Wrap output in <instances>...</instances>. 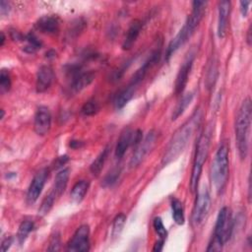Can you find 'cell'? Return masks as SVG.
Wrapping results in <instances>:
<instances>
[{"label":"cell","mask_w":252,"mask_h":252,"mask_svg":"<svg viewBox=\"0 0 252 252\" xmlns=\"http://www.w3.org/2000/svg\"><path fill=\"white\" fill-rule=\"evenodd\" d=\"M201 113L200 111L196 110L194 114L188 119L185 123H183L180 127L175 132L173 135L169 145H167L163 157H162V164L167 165L172 162L176 161L180 154L184 151L188 141L190 140L191 136L194 133L197 126L200 123Z\"/></svg>","instance_id":"1"},{"label":"cell","mask_w":252,"mask_h":252,"mask_svg":"<svg viewBox=\"0 0 252 252\" xmlns=\"http://www.w3.org/2000/svg\"><path fill=\"white\" fill-rule=\"evenodd\" d=\"M205 1H194L192 3V12L187 18L184 26L180 31V33L172 39L166 50V58L169 59L180 48H181L186 41L194 34L196 28L200 24L206 10Z\"/></svg>","instance_id":"2"},{"label":"cell","mask_w":252,"mask_h":252,"mask_svg":"<svg viewBox=\"0 0 252 252\" xmlns=\"http://www.w3.org/2000/svg\"><path fill=\"white\" fill-rule=\"evenodd\" d=\"M251 117L252 106L250 99L247 98L242 102L235 120V141L241 160H245L248 154Z\"/></svg>","instance_id":"3"},{"label":"cell","mask_w":252,"mask_h":252,"mask_svg":"<svg viewBox=\"0 0 252 252\" xmlns=\"http://www.w3.org/2000/svg\"><path fill=\"white\" fill-rule=\"evenodd\" d=\"M229 154V146L226 142H224L219 147L212 164V180L218 192H221L228 182L230 169Z\"/></svg>","instance_id":"4"},{"label":"cell","mask_w":252,"mask_h":252,"mask_svg":"<svg viewBox=\"0 0 252 252\" xmlns=\"http://www.w3.org/2000/svg\"><path fill=\"white\" fill-rule=\"evenodd\" d=\"M209 150H210V135L205 132L199 137L196 145V151H195V156L193 161L190 185H189L192 193H194L197 190L198 183L203 170V165L209 155Z\"/></svg>","instance_id":"5"},{"label":"cell","mask_w":252,"mask_h":252,"mask_svg":"<svg viewBox=\"0 0 252 252\" xmlns=\"http://www.w3.org/2000/svg\"><path fill=\"white\" fill-rule=\"evenodd\" d=\"M233 231L234 224L231 211L228 207H224L220 210L219 215L217 217L213 238L217 239L224 245L232 236Z\"/></svg>","instance_id":"6"},{"label":"cell","mask_w":252,"mask_h":252,"mask_svg":"<svg viewBox=\"0 0 252 252\" xmlns=\"http://www.w3.org/2000/svg\"><path fill=\"white\" fill-rule=\"evenodd\" d=\"M68 72L71 75L70 89L74 93L81 92L87 88L95 79V73L93 71H83L80 66H72Z\"/></svg>","instance_id":"7"},{"label":"cell","mask_w":252,"mask_h":252,"mask_svg":"<svg viewBox=\"0 0 252 252\" xmlns=\"http://www.w3.org/2000/svg\"><path fill=\"white\" fill-rule=\"evenodd\" d=\"M210 207H211V197L207 190L198 193L193 211H192V225L194 227L200 226L207 217Z\"/></svg>","instance_id":"8"},{"label":"cell","mask_w":252,"mask_h":252,"mask_svg":"<svg viewBox=\"0 0 252 252\" xmlns=\"http://www.w3.org/2000/svg\"><path fill=\"white\" fill-rule=\"evenodd\" d=\"M68 251L86 252L90 250V228L82 225L77 229L74 235L67 244Z\"/></svg>","instance_id":"9"},{"label":"cell","mask_w":252,"mask_h":252,"mask_svg":"<svg viewBox=\"0 0 252 252\" xmlns=\"http://www.w3.org/2000/svg\"><path fill=\"white\" fill-rule=\"evenodd\" d=\"M52 126V113L49 108L41 106L35 114L34 128L38 136H45L49 133Z\"/></svg>","instance_id":"10"},{"label":"cell","mask_w":252,"mask_h":252,"mask_svg":"<svg viewBox=\"0 0 252 252\" xmlns=\"http://www.w3.org/2000/svg\"><path fill=\"white\" fill-rule=\"evenodd\" d=\"M156 138H157V133L154 130H152L135 147V151H134L133 156H132L131 161H130V166L131 167L137 166L144 160V158L147 156V154L153 148V146L155 144V141H156Z\"/></svg>","instance_id":"11"},{"label":"cell","mask_w":252,"mask_h":252,"mask_svg":"<svg viewBox=\"0 0 252 252\" xmlns=\"http://www.w3.org/2000/svg\"><path fill=\"white\" fill-rule=\"evenodd\" d=\"M49 178V171L47 169L40 170L33 179L27 192V201L29 204H34L43 191L47 180Z\"/></svg>","instance_id":"12"},{"label":"cell","mask_w":252,"mask_h":252,"mask_svg":"<svg viewBox=\"0 0 252 252\" xmlns=\"http://www.w3.org/2000/svg\"><path fill=\"white\" fill-rule=\"evenodd\" d=\"M194 58H195L194 54L192 53L188 54L182 65L180 68V71L178 73L177 80H176V85H175V92L177 95H180L186 87V84L188 82V78L193 66Z\"/></svg>","instance_id":"13"},{"label":"cell","mask_w":252,"mask_h":252,"mask_svg":"<svg viewBox=\"0 0 252 252\" xmlns=\"http://www.w3.org/2000/svg\"><path fill=\"white\" fill-rule=\"evenodd\" d=\"M54 81V72L50 65H43L37 73L36 79V89L37 93L48 91Z\"/></svg>","instance_id":"14"},{"label":"cell","mask_w":252,"mask_h":252,"mask_svg":"<svg viewBox=\"0 0 252 252\" xmlns=\"http://www.w3.org/2000/svg\"><path fill=\"white\" fill-rule=\"evenodd\" d=\"M161 57V52L160 51H155L152 53V54L150 55V57L145 61V63L134 73V75L131 78V81L129 83V85L133 86V87H137L139 84L144 80L146 74L148 73V71L158 63L159 59Z\"/></svg>","instance_id":"15"},{"label":"cell","mask_w":252,"mask_h":252,"mask_svg":"<svg viewBox=\"0 0 252 252\" xmlns=\"http://www.w3.org/2000/svg\"><path fill=\"white\" fill-rule=\"evenodd\" d=\"M60 22L56 16H44L36 23V29L46 35H55L59 31Z\"/></svg>","instance_id":"16"},{"label":"cell","mask_w":252,"mask_h":252,"mask_svg":"<svg viewBox=\"0 0 252 252\" xmlns=\"http://www.w3.org/2000/svg\"><path fill=\"white\" fill-rule=\"evenodd\" d=\"M230 13H231V2L227 1H221L219 3V19H218V36L220 38L225 37L228 25H229V19H230Z\"/></svg>","instance_id":"17"},{"label":"cell","mask_w":252,"mask_h":252,"mask_svg":"<svg viewBox=\"0 0 252 252\" xmlns=\"http://www.w3.org/2000/svg\"><path fill=\"white\" fill-rule=\"evenodd\" d=\"M141 30H142V22L141 21L134 20L130 24V26L128 28V31H127V33H126L125 38L123 40L122 49L124 51H128L133 47V45L135 44V41L137 40V38L140 35Z\"/></svg>","instance_id":"18"},{"label":"cell","mask_w":252,"mask_h":252,"mask_svg":"<svg viewBox=\"0 0 252 252\" xmlns=\"http://www.w3.org/2000/svg\"><path fill=\"white\" fill-rule=\"evenodd\" d=\"M132 141H133V131L130 128H125L117 141L116 147H115V157L120 159L123 157L125 152L127 151V149L132 146Z\"/></svg>","instance_id":"19"},{"label":"cell","mask_w":252,"mask_h":252,"mask_svg":"<svg viewBox=\"0 0 252 252\" xmlns=\"http://www.w3.org/2000/svg\"><path fill=\"white\" fill-rule=\"evenodd\" d=\"M69 176H70L69 169H63L56 175L53 190L54 191L57 197H60L64 193L68 184Z\"/></svg>","instance_id":"20"},{"label":"cell","mask_w":252,"mask_h":252,"mask_svg":"<svg viewBox=\"0 0 252 252\" xmlns=\"http://www.w3.org/2000/svg\"><path fill=\"white\" fill-rule=\"evenodd\" d=\"M135 89H136L135 87L128 85L127 87H125L117 94L114 100V107L116 109H120L127 105V103L133 98Z\"/></svg>","instance_id":"21"},{"label":"cell","mask_w":252,"mask_h":252,"mask_svg":"<svg viewBox=\"0 0 252 252\" xmlns=\"http://www.w3.org/2000/svg\"><path fill=\"white\" fill-rule=\"evenodd\" d=\"M108 153H109V148L108 147L105 148L100 153V155L95 159V161L92 162V164L90 166V171L94 177H99L100 174L102 173V171L104 169V165L106 163V161L108 157Z\"/></svg>","instance_id":"22"},{"label":"cell","mask_w":252,"mask_h":252,"mask_svg":"<svg viewBox=\"0 0 252 252\" xmlns=\"http://www.w3.org/2000/svg\"><path fill=\"white\" fill-rule=\"evenodd\" d=\"M90 187V183L87 180H80L78 181L71 190V198L74 202H81L85 195L88 192V189Z\"/></svg>","instance_id":"23"},{"label":"cell","mask_w":252,"mask_h":252,"mask_svg":"<svg viewBox=\"0 0 252 252\" xmlns=\"http://www.w3.org/2000/svg\"><path fill=\"white\" fill-rule=\"evenodd\" d=\"M171 205L173 210L174 221L180 226L183 225L185 222V216H184V209L181 201L179 200L178 198H173Z\"/></svg>","instance_id":"24"},{"label":"cell","mask_w":252,"mask_h":252,"mask_svg":"<svg viewBox=\"0 0 252 252\" xmlns=\"http://www.w3.org/2000/svg\"><path fill=\"white\" fill-rule=\"evenodd\" d=\"M56 198H58V197L56 196L54 191L52 190L51 193L49 195H47L45 197V199L43 200V202H41L40 207L38 208V214L40 216H46L47 214H49L56 201Z\"/></svg>","instance_id":"25"},{"label":"cell","mask_w":252,"mask_h":252,"mask_svg":"<svg viewBox=\"0 0 252 252\" xmlns=\"http://www.w3.org/2000/svg\"><path fill=\"white\" fill-rule=\"evenodd\" d=\"M192 100H193V94L192 93L184 95L182 97V99L180 100V102L178 104L177 108H175V110L173 112V115H172V120H174V121L177 120L185 111L187 107L191 104Z\"/></svg>","instance_id":"26"},{"label":"cell","mask_w":252,"mask_h":252,"mask_svg":"<svg viewBox=\"0 0 252 252\" xmlns=\"http://www.w3.org/2000/svg\"><path fill=\"white\" fill-rule=\"evenodd\" d=\"M34 229V223L32 221H24L19 227L18 234H17V239L20 244H23L25 240L27 239L28 235Z\"/></svg>","instance_id":"27"},{"label":"cell","mask_w":252,"mask_h":252,"mask_svg":"<svg viewBox=\"0 0 252 252\" xmlns=\"http://www.w3.org/2000/svg\"><path fill=\"white\" fill-rule=\"evenodd\" d=\"M125 222H126V216L124 214H118L115 219L113 220V225H112V236L113 238H117L123 228H124V225H125Z\"/></svg>","instance_id":"28"},{"label":"cell","mask_w":252,"mask_h":252,"mask_svg":"<svg viewBox=\"0 0 252 252\" xmlns=\"http://www.w3.org/2000/svg\"><path fill=\"white\" fill-rule=\"evenodd\" d=\"M26 40L28 41V45L25 47V52L29 54H34L41 48V43L34 34H29L26 36Z\"/></svg>","instance_id":"29"},{"label":"cell","mask_w":252,"mask_h":252,"mask_svg":"<svg viewBox=\"0 0 252 252\" xmlns=\"http://www.w3.org/2000/svg\"><path fill=\"white\" fill-rule=\"evenodd\" d=\"M99 110H100L99 103L95 100H89L82 107L81 112L85 116H92V115H95Z\"/></svg>","instance_id":"30"},{"label":"cell","mask_w":252,"mask_h":252,"mask_svg":"<svg viewBox=\"0 0 252 252\" xmlns=\"http://www.w3.org/2000/svg\"><path fill=\"white\" fill-rule=\"evenodd\" d=\"M120 176V169L119 167H114L112 169L104 179L103 180V186L105 187H110L113 184H115L119 179Z\"/></svg>","instance_id":"31"},{"label":"cell","mask_w":252,"mask_h":252,"mask_svg":"<svg viewBox=\"0 0 252 252\" xmlns=\"http://www.w3.org/2000/svg\"><path fill=\"white\" fill-rule=\"evenodd\" d=\"M153 227H154V230L156 232V234L159 235V238L160 239H162V240H165L166 236H167V232L165 230V227L162 221V219L160 217H157L154 219L153 221Z\"/></svg>","instance_id":"32"},{"label":"cell","mask_w":252,"mask_h":252,"mask_svg":"<svg viewBox=\"0 0 252 252\" xmlns=\"http://www.w3.org/2000/svg\"><path fill=\"white\" fill-rule=\"evenodd\" d=\"M11 87V77L7 70L2 69L0 73V89L1 92H7Z\"/></svg>","instance_id":"33"},{"label":"cell","mask_w":252,"mask_h":252,"mask_svg":"<svg viewBox=\"0 0 252 252\" xmlns=\"http://www.w3.org/2000/svg\"><path fill=\"white\" fill-rule=\"evenodd\" d=\"M60 249V235L59 234H55L51 240L49 251H58Z\"/></svg>","instance_id":"34"},{"label":"cell","mask_w":252,"mask_h":252,"mask_svg":"<svg viewBox=\"0 0 252 252\" xmlns=\"http://www.w3.org/2000/svg\"><path fill=\"white\" fill-rule=\"evenodd\" d=\"M12 243H13V237H6V238L2 241V243H1V251H2V252L7 251V250L10 248V246H11Z\"/></svg>","instance_id":"35"},{"label":"cell","mask_w":252,"mask_h":252,"mask_svg":"<svg viewBox=\"0 0 252 252\" xmlns=\"http://www.w3.org/2000/svg\"><path fill=\"white\" fill-rule=\"evenodd\" d=\"M250 4H251L250 1H241L240 2V12L243 17H246Z\"/></svg>","instance_id":"36"},{"label":"cell","mask_w":252,"mask_h":252,"mask_svg":"<svg viewBox=\"0 0 252 252\" xmlns=\"http://www.w3.org/2000/svg\"><path fill=\"white\" fill-rule=\"evenodd\" d=\"M10 11V8H9V4L8 2L6 1H2L0 2V13H1V15H6L8 14Z\"/></svg>","instance_id":"37"},{"label":"cell","mask_w":252,"mask_h":252,"mask_svg":"<svg viewBox=\"0 0 252 252\" xmlns=\"http://www.w3.org/2000/svg\"><path fill=\"white\" fill-rule=\"evenodd\" d=\"M163 243H164V240L159 239V240L155 243V246H154L153 250H154V251H162V247H163Z\"/></svg>","instance_id":"38"},{"label":"cell","mask_w":252,"mask_h":252,"mask_svg":"<svg viewBox=\"0 0 252 252\" xmlns=\"http://www.w3.org/2000/svg\"><path fill=\"white\" fill-rule=\"evenodd\" d=\"M68 161V157L67 156H62V157H59L58 159H57V162H56V165L57 166H61V165H63L66 162Z\"/></svg>","instance_id":"39"},{"label":"cell","mask_w":252,"mask_h":252,"mask_svg":"<svg viewBox=\"0 0 252 252\" xmlns=\"http://www.w3.org/2000/svg\"><path fill=\"white\" fill-rule=\"evenodd\" d=\"M82 146H83V143H82L81 141H75V140H73V141H71V143H70V147L73 148V149H78V148H81Z\"/></svg>","instance_id":"40"},{"label":"cell","mask_w":252,"mask_h":252,"mask_svg":"<svg viewBox=\"0 0 252 252\" xmlns=\"http://www.w3.org/2000/svg\"><path fill=\"white\" fill-rule=\"evenodd\" d=\"M247 44L250 46L251 45V26L249 27L247 31Z\"/></svg>","instance_id":"41"},{"label":"cell","mask_w":252,"mask_h":252,"mask_svg":"<svg viewBox=\"0 0 252 252\" xmlns=\"http://www.w3.org/2000/svg\"><path fill=\"white\" fill-rule=\"evenodd\" d=\"M4 43H5V36H4L3 33H1V43H0V46L3 47Z\"/></svg>","instance_id":"42"},{"label":"cell","mask_w":252,"mask_h":252,"mask_svg":"<svg viewBox=\"0 0 252 252\" xmlns=\"http://www.w3.org/2000/svg\"><path fill=\"white\" fill-rule=\"evenodd\" d=\"M0 111H1V115H0V119H3V118H4V114H5V112H4V110H3V109H1Z\"/></svg>","instance_id":"43"}]
</instances>
